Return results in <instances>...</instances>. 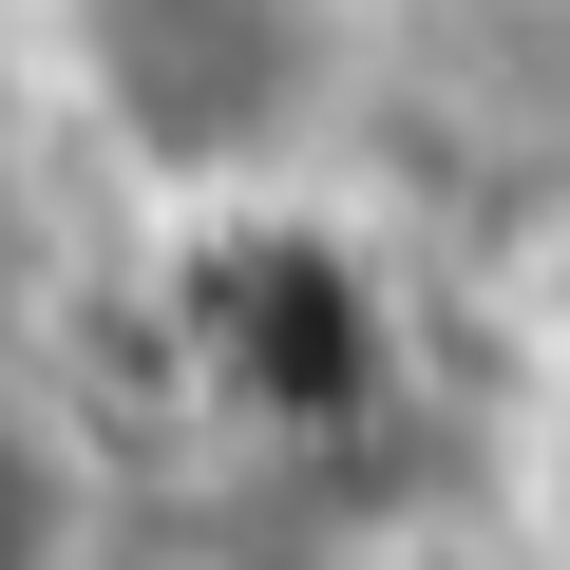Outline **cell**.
I'll return each instance as SVG.
<instances>
[{"label":"cell","mask_w":570,"mask_h":570,"mask_svg":"<svg viewBox=\"0 0 570 570\" xmlns=\"http://www.w3.org/2000/svg\"><path fill=\"white\" fill-rule=\"evenodd\" d=\"M0 570H115V456L39 381H0Z\"/></svg>","instance_id":"7a4b0ae2"},{"label":"cell","mask_w":570,"mask_h":570,"mask_svg":"<svg viewBox=\"0 0 570 570\" xmlns=\"http://www.w3.org/2000/svg\"><path fill=\"white\" fill-rule=\"evenodd\" d=\"M0 39L58 153L190 247L305 228L381 134V0H0Z\"/></svg>","instance_id":"6da1fadb"}]
</instances>
